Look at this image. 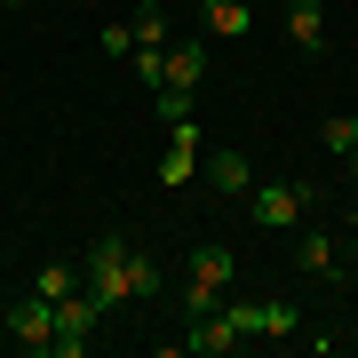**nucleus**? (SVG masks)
Returning <instances> with one entry per match:
<instances>
[{"label":"nucleus","mask_w":358,"mask_h":358,"mask_svg":"<svg viewBox=\"0 0 358 358\" xmlns=\"http://www.w3.org/2000/svg\"><path fill=\"white\" fill-rule=\"evenodd\" d=\"M80 287L96 294L103 310H120V303H143V294H159V271L136 255L120 231H103V239L88 247V263H80Z\"/></svg>","instance_id":"obj_1"},{"label":"nucleus","mask_w":358,"mask_h":358,"mask_svg":"<svg viewBox=\"0 0 358 358\" xmlns=\"http://www.w3.org/2000/svg\"><path fill=\"white\" fill-rule=\"evenodd\" d=\"M96 327H103V303H96L88 287H72L64 303H56V334H48V350H56V358H80V350L96 343Z\"/></svg>","instance_id":"obj_2"},{"label":"nucleus","mask_w":358,"mask_h":358,"mask_svg":"<svg viewBox=\"0 0 358 358\" xmlns=\"http://www.w3.org/2000/svg\"><path fill=\"white\" fill-rule=\"evenodd\" d=\"M0 334H8L16 350H48V334H56V303H40V294L8 303V310H0Z\"/></svg>","instance_id":"obj_3"},{"label":"nucleus","mask_w":358,"mask_h":358,"mask_svg":"<svg viewBox=\"0 0 358 358\" xmlns=\"http://www.w3.org/2000/svg\"><path fill=\"white\" fill-rule=\"evenodd\" d=\"M310 207H319V192H310V183H255V223H271V231L303 223Z\"/></svg>","instance_id":"obj_4"},{"label":"nucleus","mask_w":358,"mask_h":358,"mask_svg":"<svg viewBox=\"0 0 358 358\" xmlns=\"http://www.w3.org/2000/svg\"><path fill=\"white\" fill-rule=\"evenodd\" d=\"M199 80H207V32H192V40H167V72H159V88L199 96Z\"/></svg>","instance_id":"obj_5"},{"label":"nucleus","mask_w":358,"mask_h":358,"mask_svg":"<svg viewBox=\"0 0 358 358\" xmlns=\"http://www.w3.org/2000/svg\"><path fill=\"white\" fill-rule=\"evenodd\" d=\"M192 167H199V128H192V120H176V128H167V152H159V183H167V192H183Z\"/></svg>","instance_id":"obj_6"},{"label":"nucleus","mask_w":358,"mask_h":358,"mask_svg":"<svg viewBox=\"0 0 358 358\" xmlns=\"http://www.w3.org/2000/svg\"><path fill=\"white\" fill-rule=\"evenodd\" d=\"M294 271H310V279H343V247L327 239V223L294 239Z\"/></svg>","instance_id":"obj_7"},{"label":"nucleus","mask_w":358,"mask_h":358,"mask_svg":"<svg viewBox=\"0 0 358 358\" xmlns=\"http://www.w3.org/2000/svg\"><path fill=\"white\" fill-rule=\"evenodd\" d=\"M231 279H239V263H231V247H223V239H207V247H192V287H207V294H223Z\"/></svg>","instance_id":"obj_8"},{"label":"nucleus","mask_w":358,"mask_h":358,"mask_svg":"<svg viewBox=\"0 0 358 358\" xmlns=\"http://www.w3.org/2000/svg\"><path fill=\"white\" fill-rule=\"evenodd\" d=\"M247 24H255L247 0H199V32H207V40H239Z\"/></svg>","instance_id":"obj_9"},{"label":"nucleus","mask_w":358,"mask_h":358,"mask_svg":"<svg viewBox=\"0 0 358 358\" xmlns=\"http://www.w3.org/2000/svg\"><path fill=\"white\" fill-rule=\"evenodd\" d=\"M287 40H294V48H327V8H319V0H287Z\"/></svg>","instance_id":"obj_10"},{"label":"nucleus","mask_w":358,"mask_h":358,"mask_svg":"<svg viewBox=\"0 0 358 358\" xmlns=\"http://www.w3.org/2000/svg\"><path fill=\"white\" fill-rule=\"evenodd\" d=\"M207 183H215L223 199H239L247 183H255V176H247V152H207Z\"/></svg>","instance_id":"obj_11"},{"label":"nucleus","mask_w":358,"mask_h":358,"mask_svg":"<svg viewBox=\"0 0 358 358\" xmlns=\"http://www.w3.org/2000/svg\"><path fill=\"white\" fill-rule=\"evenodd\" d=\"M72 287H80V263H40L32 271V294H40V303H64Z\"/></svg>","instance_id":"obj_12"},{"label":"nucleus","mask_w":358,"mask_h":358,"mask_svg":"<svg viewBox=\"0 0 358 358\" xmlns=\"http://www.w3.org/2000/svg\"><path fill=\"white\" fill-rule=\"evenodd\" d=\"M128 32H136V48H167V8H159V0H143V8L128 16Z\"/></svg>","instance_id":"obj_13"},{"label":"nucleus","mask_w":358,"mask_h":358,"mask_svg":"<svg viewBox=\"0 0 358 358\" xmlns=\"http://www.w3.org/2000/svg\"><path fill=\"white\" fill-rule=\"evenodd\" d=\"M255 334H303V310L294 303H255Z\"/></svg>","instance_id":"obj_14"},{"label":"nucleus","mask_w":358,"mask_h":358,"mask_svg":"<svg viewBox=\"0 0 358 358\" xmlns=\"http://www.w3.org/2000/svg\"><path fill=\"white\" fill-rule=\"evenodd\" d=\"M319 143H327V152H350V143H358V112H334L319 128Z\"/></svg>","instance_id":"obj_15"},{"label":"nucleus","mask_w":358,"mask_h":358,"mask_svg":"<svg viewBox=\"0 0 358 358\" xmlns=\"http://www.w3.org/2000/svg\"><path fill=\"white\" fill-rule=\"evenodd\" d=\"M128 64H136V80H152V88H159V72H167V48H128Z\"/></svg>","instance_id":"obj_16"},{"label":"nucleus","mask_w":358,"mask_h":358,"mask_svg":"<svg viewBox=\"0 0 358 358\" xmlns=\"http://www.w3.org/2000/svg\"><path fill=\"white\" fill-rule=\"evenodd\" d=\"M215 303H223V294H207V287H192V279H183V327H192V319H207Z\"/></svg>","instance_id":"obj_17"},{"label":"nucleus","mask_w":358,"mask_h":358,"mask_svg":"<svg viewBox=\"0 0 358 358\" xmlns=\"http://www.w3.org/2000/svg\"><path fill=\"white\" fill-rule=\"evenodd\" d=\"M159 120L176 128V120H192V96H176V88H159Z\"/></svg>","instance_id":"obj_18"},{"label":"nucleus","mask_w":358,"mask_h":358,"mask_svg":"<svg viewBox=\"0 0 358 358\" xmlns=\"http://www.w3.org/2000/svg\"><path fill=\"white\" fill-rule=\"evenodd\" d=\"M350 271H358V231H350Z\"/></svg>","instance_id":"obj_19"},{"label":"nucleus","mask_w":358,"mask_h":358,"mask_svg":"<svg viewBox=\"0 0 358 358\" xmlns=\"http://www.w3.org/2000/svg\"><path fill=\"white\" fill-rule=\"evenodd\" d=\"M0 8H32V0H0Z\"/></svg>","instance_id":"obj_20"}]
</instances>
